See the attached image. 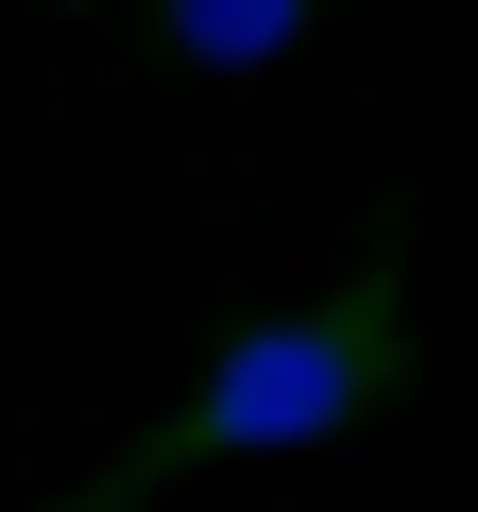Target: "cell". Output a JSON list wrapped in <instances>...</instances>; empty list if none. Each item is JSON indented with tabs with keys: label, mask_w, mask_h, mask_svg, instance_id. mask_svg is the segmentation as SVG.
<instances>
[{
	"label": "cell",
	"mask_w": 478,
	"mask_h": 512,
	"mask_svg": "<svg viewBox=\"0 0 478 512\" xmlns=\"http://www.w3.org/2000/svg\"><path fill=\"white\" fill-rule=\"evenodd\" d=\"M427 393V274H410V222H359L308 291H274L257 325H222L188 359V393L154 427H120L86 478H52L35 512H154L222 461H325L359 427H393Z\"/></svg>",
	"instance_id": "obj_1"
},
{
	"label": "cell",
	"mask_w": 478,
	"mask_h": 512,
	"mask_svg": "<svg viewBox=\"0 0 478 512\" xmlns=\"http://www.w3.org/2000/svg\"><path fill=\"white\" fill-rule=\"evenodd\" d=\"M342 0H120V52L171 69V86H274Z\"/></svg>",
	"instance_id": "obj_2"
}]
</instances>
